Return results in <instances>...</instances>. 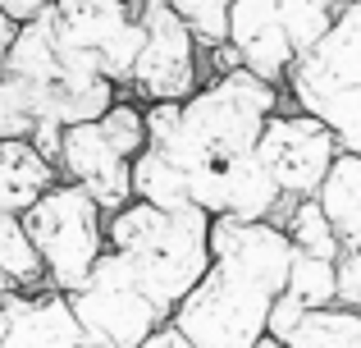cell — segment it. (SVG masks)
<instances>
[{
	"mask_svg": "<svg viewBox=\"0 0 361 348\" xmlns=\"http://www.w3.org/2000/svg\"><path fill=\"white\" fill-rule=\"evenodd\" d=\"M279 106L283 88L238 64L206 78L188 101H151L147 143L183 170L188 197L206 215L279 224L293 197H283L256 161V138Z\"/></svg>",
	"mask_w": 361,
	"mask_h": 348,
	"instance_id": "1",
	"label": "cell"
},
{
	"mask_svg": "<svg viewBox=\"0 0 361 348\" xmlns=\"http://www.w3.org/2000/svg\"><path fill=\"white\" fill-rule=\"evenodd\" d=\"M293 243L274 220L211 215V266L174 307L169 325L192 348H256L288 284Z\"/></svg>",
	"mask_w": 361,
	"mask_h": 348,
	"instance_id": "2",
	"label": "cell"
},
{
	"mask_svg": "<svg viewBox=\"0 0 361 348\" xmlns=\"http://www.w3.org/2000/svg\"><path fill=\"white\" fill-rule=\"evenodd\" d=\"M51 9L18 28L14 46L0 55V143L32 138L42 119L69 128L101 119L115 106V83L101 73L97 55L55 32Z\"/></svg>",
	"mask_w": 361,
	"mask_h": 348,
	"instance_id": "3",
	"label": "cell"
},
{
	"mask_svg": "<svg viewBox=\"0 0 361 348\" xmlns=\"http://www.w3.org/2000/svg\"><path fill=\"white\" fill-rule=\"evenodd\" d=\"M106 248L128 266L133 284L169 321L211 266V215L202 206L165 211L133 197L128 206L106 215Z\"/></svg>",
	"mask_w": 361,
	"mask_h": 348,
	"instance_id": "4",
	"label": "cell"
},
{
	"mask_svg": "<svg viewBox=\"0 0 361 348\" xmlns=\"http://www.w3.org/2000/svg\"><path fill=\"white\" fill-rule=\"evenodd\" d=\"M283 97L334 128L343 152L361 156V0H343L329 32L283 73Z\"/></svg>",
	"mask_w": 361,
	"mask_h": 348,
	"instance_id": "5",
	"label": "cell"
},
{
	"mask_svg": "<svg viewBox=\"0 0 361 348\" xmlns=\"http://www.w3.org/2000/svg\"><path fill=\"white\" fill-rule=\"evenodd\" d=\"M343 0H233L229 46L243 69L283 88V73L329 32Z\"/></svg>",
	"mask_w": 361,
	"mask_h": 348,
	"instance_id": "6",
	"label": "cell"
},
{
	"mask_svg": "<svg viewBox=\"0 0 361 348\" xmlns=\"http://www.w3.org/2000/svg\"><path fill=\"white\" fill-rule=\"evenodd\" d=\"M18 220H23L27 239H32L37 257H42L51 289L73 294V289L87 284L97 257L106 252V211L78 184L46 188Z\"/></svg>",
	"mask_w": 361,
	"mask_h": 348,
	"instance_id": "7",
	"label": "cell"
},
{
	"mask_svg": "<svg viewBox=\"0 0 361 348\" xmlns=\"http://www.w3.org/2000/svg\"><path fill=\"white\" fill-rule=\"evenodd\" d=\"M133 14L142 23V51L133 60L128 88L142 101H188L206 83V51L192 28L178 18L169 0H133Z\"/></svg>",
	"mask_w": 361,
	"mask_h": 348,
	"instance_id": "8",
	"label": "cell"
},
{
	"mask_svg": "<svg viewBox=\"0 0 361 348\" xmlns=\"http://www.w3.org/2000/svg\"><path fill=\"white\" fill-rule=\"evenodd\" d=\"M69 307L78 316L82 348H142L156 325H165V316L133 284L128 266L110 248L97 257L87 284L69 294Z\"/></svg>",
	"mask_w": 361,
	"mask_h": 348,
	"instance_id": "9",
	"label": "cell"
},
{
	"mask_svg": "<svg viewBox=\"0 0 361 348\" xmlns=\"http://www.w3.org/2000/svg\"><path fill=\"white\" fill-rule=\"evenodd\" d=\"M288 101V97H283ZM343 152L334 138V128L320 124L316 115L298 106H279L270 119H265L261 138H256V161L261 170L274 179L283 197H316V188L325 184L334 156Z\"/></svg>",
	"mask_w": 361,
	"mask_h": 348,
	"instance_id": "10",
	"label": "cell"
},
{
	"mask_svg": "<svg viewBox=\"0 0 361 348\" xmlns=\"http://www.w3.org/2000/svg\"><path fill=\"white\" fill-rule=\"evenodd\" d=\"M51 18H55V32L69 46L97 55L101 73L115 88H128L133 60H137L142 37H147L128 0H55Z\"/></svg>",
	"mask_w": 361,
	"mask_h": 348,
	"instance_id": "11",
	"label": "cell"
},
{
	"mask_svg": "<svg viewBox=\"0 0 361 348\" xmlns=\"http://www.w3.org/2000/svg\"><path fill=\"white\" fill-rule=\"evenodd\" d=\"M55 170L64 174V184H78L106 215H115L119 206L133 202V161L119 156L115 147L106 143V133H101L97 119L64 128Z\"/></svg>",
	"mask_w": 361,
	"mask_h": 348,
	"instance_id": "12",
	"label": "cell"
},
{
	"mask_svg": "<svg viewBox=\"0 0 361 348\" xmlns=\"http://www.w3.org/2000/svg\"><path fill=\"white\" fill-rule=\"evenodd\" d=\"M0 348H82L78 316L60 289H14L0 303Z\"/></svg>",
	"mask_w": 361,
	"mask_h": 348,
	"instance_id": "13",
	"label": "cell"
},
{
	"mask_svg": "<svg viewBox=\"0 0 361 348\" xmlns=\"http://www.w3.org/2000/svg\"><path fill=\"white\" fill-rule=\"evenodd\" d=\"M55 184H60V170L27 138H5L0 143V215H23Z\"/></svg>",
	"mask_w": 361,
	"mask_h": 348,
	"instance_id": "14",
	"label": "cell"
},
{
	"mask_svg": "<svg viewBox=\"0 0 361 348\" xmlns=\"http://www.w3.org/2000/svg\"><path fill=\"white\" fill-rule=\"evenodd\" d=\"M316 202L325 206L338 243H343V248H361V156L357 152L334 156L325 184L316 188Z\"/></svg>",
	"mask_w": 361,
	"mask_h": 348,
	"instance_id": "15",
	"label": "cell"
},
{
	"mask_svg": "<svg viewBox=\"0 0 361 348\" xmlns=\"http://www.w3.org/2000/svg\"><path fill=\"white\" fill-rule=\"evenodd\" d=\"M133 197H137V202H151V206H165V211L192 206L183 170H178L165 152H156L151 143L133 156Z\"/></svg>",
	"mask_w": 361,
	"mask_h": 348,
	"instance_id": "16",
	"label": "cell"
},
{
	"mask_svg": "<svg viewBox=\"0 0 361 348\" xmlns=\"http://www.w3.org/2000/svg\"><path fill=\"white\" fill-rule=\"evenodd\" d=\"M288 348H361V312L353 307H316L288 330Z\"/></svg>",
	"mask_w": 361,
	"mask_h": 348,
	"instance_id": "17",
	"label": "cell"
},
{
	"mask_svg": "<svg viewBox=\"0 0 361 348\" xmlns=\"http://www.w3.org/2000/svg\"><path fill=\"white\" fill-rule=\"evenodd\" d=\"M279 229L288 234L293 252H307V257H325V261H334L338 252H343V243H338L334 224H329L325 206H320L316 197H298V202H288V211L279 215Z\"/></svg>",
	"mask_w": 361,
	"mask_h": 348,
	"instance_id": "18",
	"label": "cell"
},
{
	"mask_svg": "<svg viewBox=\"0 0 361 348\" xmlns=\"http://www.w3.org/2000/svg\"><path fill=\"white\" fill-rule=\"evenodd\" d=\"M0 270H5L9 284L23 289V294L51 289L46 266H42V257H37V248H32V239H27V229H23L18 215H0Z\"/></svg>",
	"mask_w": 361,
	"mask_h": 348,
	"instance_id": "19",
	"label": "cell"
},
{
	"mask_svg": "<svg viewBox=\"0 0 361 348\" xmlns=\"http://www.w3.org/2000/svg\"><path fill=\"white\" fill-rule=\"evenodd\" d=\"M283 298L298 303L302 312H316V307L334 303V261L325 257H307V252H293L288 266V284H283Z\"/></svg>",
	"mask_w": 361,
	"mask_h": 348,
	"instance_id": "20",
	"label": "cell"
},
{
	"mask_svg": "<svg viewBox=\"0 0 361 348\" xmlns=\"http://www.w3.org/2000/svg\"><path fill=\"white\" fill-rule=\"evenodd\" d=\"M169 5H174L178 18L192 28V37L202 42V51L229 42V9H233V0H169Z\"/></svg>",
	"mask_w": 361,
	"mask_h": 348,
	"instance_id": "21",
	"label": "cell"
},
{
	"mask_svg": "<svg viewBox=\"0 0 361 348\" xmlns=\"http://www.w3.org/2000/svg\"><path fill=\"white\" fill-rule=\"evenodd\" d=\"M334 303L361 312V248H343L334 257Z\"/></svg>",
	"mask_w": 361,
	"mask_h": 348,
	"instance_id": "22",
	"label": "cell"
},
{
	"mask_svg": "<svg viewBox=\"0 0 361 348\" xmlns=\"http://www.w3.org/2000/svg\"><path fill=\"white\" fill-rule=\"evenodd\" d=\"M51 5H55V0H0V9H5L14 23H32V18L46 14Z\"/></svg>",
	"mask_w": 361,
	"mask_h": 348,
	"instance_id": "23",
	"label": "cell"
},
{
	"mask_svg": "<svg viewBox=\"0 0 361 348\" xmlns=\"http://www.w3.org/2000/svg\"><path fill=\"white\" fill-rule=\"evenodd\" d=\"M142 348H192V344H188L183 335H178L174 325L165 321V325H156V330H151L147 340H142Z\"/></svg>",
	"mask_w": 361,
	"mask_h": 348,
	"instance_id": "24",
	"label": "cell"
},
{
	"mask_svg": "<svg viewBox=\"0 0 361 348\" xmlns=\"http://www.w3.org/2000/svg\"><path fill=\"white\" fill-rule=\"evenodd\" d=\"M18 28H23V23H14V18H9V14H5V9H0V55H5V51H9V46H14V37H18Z\"/></svg>",
	"mask_w": 361,
	"mask_h": 348,
	"instance_id": "25",
	"label": "cell"
},
{
	"mask_svg": "<svg viewBox=\"0 0 361 348\" xmlns=\"http://www.w3.org/2000/svg\"><path fill=\"white\" fill-rule=\"evenodd\" d=\"M9 294H14V284H9V275H5V270H0V303H5Z\"/></svg>",
	"mask_w": 361,
	"mask_h": 348,
	"instance_id": "26",
	"label": "cell"
},
{
	"mask_svg": "<svg viewBox=\"0 0 361 348\" xmlns=\"http://www.w3.org/2000/svg\"><path fill=\"white\" fill-rule=\"evenodd\" d=\"M256 348H288V344H283V340H274V335H265V340L256 344Z\"/></svg>",
	"mask_w": 361,
	"mask_h": 348,
	"instance_id": "27",
	"label": "cell"
},
{
	"mask_svg": "<svg viewBox=\"0 0 361 348\" xmlns=\"http://www.w3.org/2000/svg\"><path fill=\"white\" fill-rule=\"evenodd\" d=\"M128 5H133V0H128Z\"/></svg>",
	"mask_w": 361,
	"mask_h": 348,
	"instance_id": "28",
	"label": "cell"
}]
</instances>
